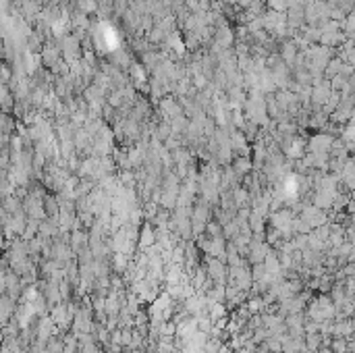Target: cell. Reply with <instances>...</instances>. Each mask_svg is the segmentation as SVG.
<instances>
[{
    "label": "cell",
    "instance_id": "1",
    "mask_svg": "<svg viewBox=\"0 0 355 353\" xmlns=\"http://www.w3.org/2000/svg\"><path fill=\"white\" fill-rule=\"evenodd\" d=\"M270 252V245L266 241H256L252 239L250 245H247V260H250V264H260L266 258V254Z\"/></svg>",
    "mask_w": 355,
    "mask_h": 353
},
{
    "label": "cell",
    "instance_id": "3",
    "mask_svg": "<svg viewBox=\"0 0 355 353\" xmlns=\"http://www.w3.org/2000/svg\"><path fill=\"white\" fill-rule=\"evenodd\" d=\"M250 171H252V162H250V160H245V158L235 160V164H233V173H235L237 176H239V179H241V176H245Z\"/></svg>",
    "mask_w": 355,
    "mask_h": 353
},
{
    "label": "cell",
    "instance_id": "5",
    "mask_svg": "<svg viewBox=\"0 0 355 353\" xmlns=\"http://www.w3.org/2000/svg\"><path fill=\"white\" fill-rule=\"evenodd\" d=\"M133 337V328H121V347H129Z\"/></svg>",
    "mask_w": 355,
    "mask_h": 353
},
{
    "label": "cell",
    "instance_id": "7",
    "mask_svg": "<svg viewBox=\"0 0 355 353\" xmlns=\"http://www.w3.org/2000/svg\"><path fill=\"white\" fill-rule=\"evenodd\" d=\"M345 353H353V351H345Z\"/></svg>",
    "mask_w": 355,
    "mask_h": 353
},
{
    "label": "cell",
    "instance_id": "4",
    "mask_svg": "<svg viewBox=\"0 0 355 353\" xmlns=\"http://www.w3.org/2000/svg\"><path fill=\"white\" fill-rule=\"evenodd\" d=\"M129 258L131 256H127V254H114V270L116 272H125L127 266H129Z\"/></svg>",
    "mask_w": 355,
    "mask_h": 353
},
{
    "label": "cell",
    "instance_id": "6",
    "mask_svg": "<svg viewBox=\"0 0 355 353\" xmlns=\"http://www.w3.org/2000/svg\"><path fill=\"white\" fill-rule=\"evenodd\" d=\"M316 353H333V351H330V347H320Z\"/></svg>",
    "mask_w": 355,
    "mask_h": 353
},
{
    "label": "cell",
    "instance_id": "2",
    "mask_svg": "<svg viewBox=\"0 0 355 353\" xmlns=\"http://www.w3.org/2000/svg\"><path fill=\"white\" fill-rule=\"evenodd\" d=\"M154 243H156V229L152 225H144V229L137 233V252H146Z\"/></svg>",
    "mask_w": 355,
    "mask_h": 353
}]
</instances>
